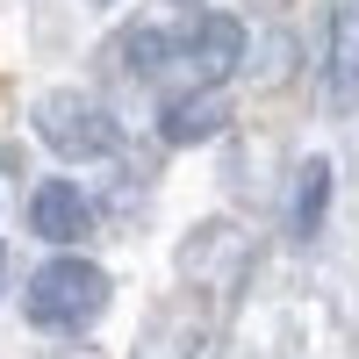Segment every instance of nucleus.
I'll return each instance as SVG.
<instances>
[{
  "label": "nucleus",
  "mask_w": 359,
  "mask_h": 359,
  "mask_svg": "<svg viewBox=\"0 0 359 359\" xmlns=\"http://www.w3.org/2000/svg\"><path fill=\"white\" fill-rule=\"evenodd\" d=\"M22 309H29L36 331H86V323L108 309V273L94 259H79V252H57V259H43L36 273H29Z\"/></svg>",
  "instance_id": "nucleus-1"
},
{
  "label": "nucleus",
  "mask_w": 359,
  "mask_h": 359,
  "mask_svg": "<svg viewBox=\"0 0 359 359\" xmlns=\"http://www.w3.org/2000/svg\"><path fill=\"white\" fill-rule=\"evenodd\" d=\"M29 123H36V137L50 144L57 158H108L115 144H123V130H115V115L79 94V86H57V94H43L36 108H29Z\"/></svg>",
  "instance_id": "nucleus-2"
},
{
  "label": "nucleus",
  "mask_w": 359,
  "mask_h": 359,
  "mask_svg": "<svg viewBox=\"0 0 359 359\" xmlns=\"http://www.w3.org/2000/svg\"><path fill=\"white\" fill-rule=\"evenodd\" d=\"M172 57L194 79H230L237 65H245V22H237V15H194L172 36Z\"/></svg>",
  "instance_id": "nucleus-3"
},
{
  "label": "nucleus",
  "mask_w": 359,
  "mask_h": 359,
  "mask_svg": "<svg viewBox=\"0 0 359 359\" xmlns=\"http://www.w3.org/2000/svg\"><path fill=\"white\" fill-rule=\"evenodd\" d=\"M223 123H230L223 79H201V86H187V94H172V101L158 108V137L172 144V151H194V144L223 137Z\"/></svg>",
  "instance_id": "nucleus-4"
},
{
  "label": "nucleus",
  "mask_w": 359,
  "mask_h": 359,
  "mask_svg": "<svg viewBox=\"0 0 359 359\" xmlns=\"http://www.w3.org/2000/svg\"><path fill=\"white\" fill-rule=\"evenodd\" d=\"M323 101L331 115H359V0L331 8V43H323Z\"/></svg>",
  "instance_id": "nucleus-5"
},
{
  "label": "nucleus",
  "mask_w": 359,
  "mask_h": 359,
  "mask_svg": "<svg viewBox=\"0 0 359 359\" xmlns=\"http://www.w3.org/2000/svg\"><path fill=\"white\" fill-rule=\"evenodd\" d=\"M29 230L43 237V245L72 252L86 230H94V201L79 194V180H43L36 194H29Z\"/></svg>",
  "instance_id": "nucleus-6"
},
{
  "label": "nucleus",
  "mask_w": 359,
  "mask_h": 359,
  "mask_svg": "<svg viewBox=\"0 0 359 359\" xmlns=\"http://www.w3.org/2000/svg\"><path fill=\"white\" fill-rule=\"evenodd\" d=\"M323 216H331V158H309L302 172H294V201H287V237H309L323 230Z\"/></svg>",
  "instance_id": "nucleus-7"
},
{
  "label": "nucleus",
  "mask_w": 359,
  "mask_h": 359,
  "mask_svg": "<svg viewBox=\"0 0 359 359\" xmlns=\"http://www.w3.org/2000/svg\"><path fill=\"white\" fill-rule=\"evenodd\" d=\"M115 65H123L130 79H158L172 65V36L165 29H130V36L115 43Z\"/></svg>",
  "instance_id": "nucleus-8"
},
{
  "label": "nucleus",
  "mask_w": 359,
  "mask_h": 359,
  "mask_svg": "<svg viewBox=\"0 0 359 359\" xmlns=\"http://www.w3.org/2000/svg\"><path fill=\"white\" fill-rule=\"evenodd\" d=\"M245 8H259V15H280V8H287V0H245Z\"/></svg>",
  "instance_id": "nucleus-9"
},
{
  "label": "nucleus",
  "mask_w": 359,
  "mask_h": 359,
  "mask_svg": "<svg viewBox=\"0 0 359 359\" xmlns=\"http://www.w3.org/2000/svg\"><path fill=\"white\" fill-rule=\"evenodd\" d=\"M172 8H201V0H172Z\"/></svg>",
  "instance_id": "nucleus-10"
},
{
  "label": "nucleus",
  "mask_w": 359,
  "mask_h": 359,
  "mask_svg": "<svg viewBox=\"0 0 359 359\" xmlns=\"http://www.w3.org/2000/svg\"><path fill=\"white\" fill-rule=\"evenodd\" d=\"M0 273H8V252H0Z\"/></svg>",
  "instance_id": "nucleus-11"
},
{
  "label": "nucleus",
  "mask_w": 359,
  "mask_h": 359,
  "mask_svg": "<svg viewBox=\"0 0 359 359\" xmlns=\"http://www.w3.org/2000/svg\"><path fill=\"white\" fill-rule=\"evenodd\" d=\"M94 8H115V0H94Z\"/></svg>",
  "instance_id": "nucleus-12"
}]
</instances>
